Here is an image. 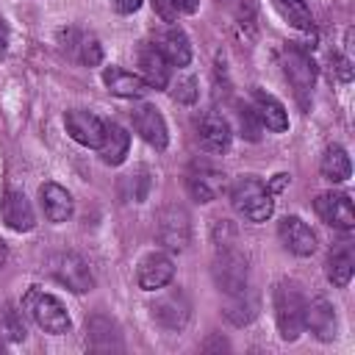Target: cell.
Here are the masks:
<instances>
[{"mask_svg":"<svg viewBox=\"0 0 355 355\" xmlns=\"http://www.w3.org/2000/svg\"><path fill=\"white\" fill-rule=\"evenodd\" d=\"M236 122H239V133L244 136V139H250V141H258L261 139V119H258V114L252 111V105H244V103H239V108H236Z\"/></svg>","mask_w":355,"mask_h":355,"instance_id":"obj_31","label":"cell"},{"mask_svg":"<svg viewBox=\"0 0 355 355\" xmlns=\"http://www.w3.org/2000/svg\"><path fill=\"white\" fill-rule=\"evenodd\" d=\"M141 3H144V0H111V8H114L116 14H133V11L141 8Z\"/></svg>","mask_w":355,"mask_h":355,"instance_id":"obj_36","label":"cell"},{"mask_svg":"<svg viewBox=\"0 0 355 355\" xmlns=\"http://www.w3.org/2000/svg\"><path fill=\"white\" fill-rule=\"evenodd\" d=\"M214 283L222 294H239L250 288V266L247 255L239 252L233 244H219L216 258H214Z\"/></svg>","mask_w":355,"mask_h":355,"instance_id":"obj_4","label":"cell"},{"mask_svg":"<svg viewBox=\"0 0 355 355\" xmlns=\"http://www.w3.org/2000/svg\"><path fill=\"white\" fill-rule=\"evenodd\" d=\"M128 147H130V133L116 122H105V133H103V141L97 147L103 164L119 166L125 161V155H128Z\"/></svg>","mask_w":355,"mask_h":355,"instance_id":"obj_24","label":"cell"},{"mask_svg":"<svg viewBox=\"0 0 355 355\" xmlns=\"http://www.w3.org/2000/svg\"><path fill=\"white\" fill-rule=\"evenodd\" d=\"M139 67H141V78L147 80L150 89H166L169 86V61L164 58L158 44H141Z\"/></svg>","mask_w":355,"mask_h":355,"instance_id":"obj_22","label":"cell"},{"mask_svg":"<svg viewBox=\"0 0 355 355\" xmlns=\"http://www.w3.org/2000/svg\"><path fill=\"white\" fill-rule=\"evenodd\" d=\"M305 327L319 338V341H333L338 336V319H336V308L330 300L316 297L311 302H305Z\"/></svg>","mask_w":355,"mask_h":355,"instance_id":"obj_16","label":"cell"},{"mask_svg":"<svg viewBox=\"0 0 355 355\" xmlns=\"http://www.w3.org/2000/svg\"><path fill=\"white\" fill-rule=\"evenodd\" d=\"M153 8H155V14H158L164 22H175L178 14H180L175 0H153Z\"/></svg>","mask_w":355,"mask_h":355,"instance_id":"obj_34","label":"cell"},{"mask_svg":"<svg viewBox=\"0 0 355 355\" xmlns=\"http://www.w3.org/2000/svg\"><path fill=\"white\" fill-rule=\"evenodd\" d=\"M150 194V172L147 166H136V172L122 178V197L130 202H144Z\"/></svg>","mask_w":355,"mask_h":355,"instance_id":"obj_30","label":"cell"},{"mask_svg":"<svg viewBox=\"0 0 355 355\" xmlns=\"http://www.w3.org/2000/svg\"><path fill=\"white\" fill-rule=\"evenodd\" d=\"M22 305H25V311L31 313V319H33L44 333L64 336V333L72 330V319H69L64 302H61L58 297H53V294H47V291H42V288L33 286V288L25 294Z\"/></svg>","mask_w":355,"mask_h":355,"instance_id":"obj_3","label":"cell"},{"mask_svg":"<svg viewBox=\"0 0 355 355\" xmlns=\"http://www.w3.org/2000/svg\"><path fill=\"white\" fill-rule=\"evenodd\" d=\"M103 83L108 86L111 94L116 97H125V100H139L150 92L147 80L136 72H128V69H119V67H105L103 69Z\"/></svg>","mask_w":355,"mask_h":355,"instance_id":"obj_21","label":"cell"},{"mask_svg":"<svg viewBox=\"0 0 355 355\" xmlns=\"http://www.w3.org/2000/svg\"><path fill=\"white\" fill-rule=\"evenodd\" d=\"M333 67L341 80H352V58L349 55H333Z\"/></svg>","mask_w":355,"mask_h":355,"instance_id":"obj_35","label":"cell"},{"mask_svg":"<svg viewBox=\"0 0 355 355\" xmlns=\"http://www.w3.org/2000/svg\"><path fill=\"white\" fill-rule=\"evenodd\" d=\"M283 72H286V80L291 83V89H294L300 105L308 108L313 83H316V64H313V58H311L302 47L288 44V47L283 50Z\"/></svg>","mask_w":355,"mask_h":355,"instance_id":"obj_5","label":"cell"},{"mask_svg":"<svg viewBox=\"0 0 355 355\" xmlns=\"http://www.w3.org/2000/svg\"><path fill=\"white\" fill-rule=\"evenodd\" d=\"M319 172L324 180L330 183H344L349 175H352V164H349V155L341 144H330L319 161Z\"/></svg>","mask_w":355,"mask_h":355,"instance_id":"obj_27","label":"cell"},{"mask_svg":"<svg viewBox=\"0 0 355 355\" xmlns=\"http://www.w3.org/2000/svg\"><path fill=\"white\" fill-rule=\"evenodd\" d=\"M61 47H64V53H69L72 58H78L86 67H97L103 61V47L92 33L67 28V31H61Z\"/></svg>","mask_w":355,"mask_h":355,"instance_id":"obj_19","label":"cell"},{"mask_svg":"<svg viewBox=\"0 0 355 355\" xmlns=\"http://www.w3.org/2000/svg\"><path fill=\"white\" fill-rule=\"evenodd\" d=\"M150 319L161 327V330H169V333H178L189 324L191 319V302L186 297L183 288H172L161 297H155V302L150 305Z\"/></svg>","mask_w":355,"mask_h":355,"instance_id":"obj_6","label":"cell"},{"mask_svg":"<svg viewBox=\"0 0 355 355\" xmlns=\"http://www.w3.org/2000/svg\"><path fill=\"white\" fill-rule=\"evenodd\" d=\"M172 277H175V261L166 252L144 255L141 263H139V272H136L139 288H144V291H158V288L169 286Z\"/></svg>","mask_w":355,"mask_h":355,"instance_id":"obj_15","label":"cell"},{"mask_svg":"<svg viewBox=\"0 0 355 355\" xmlns=\"http://www.w3.org/2000/svg\"><path fill=\"white\" fill-rule=\"evenodd\" d=\"M6 263H8V244L0 239V269H3Z\"/></svg>","mask_w":355,"mask_h":355,"instance_id":"obj_38","label":"cell"},{"mask_svg":"<svg viewBox=\"0 0 355 355\" xmlns=\"http://www.w3.org/2000/svg\"><path fill=\"white\" fill-rule=\"evenodd\" d=\"M277 236L283 241V247L300 258H308L316 252V233L311 230L308 222H302L300 216H283L277 222Z\"/></svg>","mask_w":355,"mask_h":355,"instance_id":"obj_12","label":"cell"},{"mask_svg":"<svg viewBox=\"0 0 355 355\" xmlns=\"http://www.w3.org/2000/svg\"><path fill=\"white\" fill-rule=\"evenodd\" d=\"M352 269H355V258H352V250H349L347 244H344V247H338L336 252H330L327 266H324L327 280H330L336 288L349 286V280H352Z\"/></svg>","mask_w":355,"mask_h":355,"instance_id":"obj_28","label":"cell"},{"mask_svg":"<svg viewBox=\"0 0 355 355\" xmlns=\"http://www.w3.org/2000/svg\"><path fill=\"white\" fill-rule=\"evenodd\" d=\"M178 3V11L180 14H194L200 8V0H175Z\"/></svg>","mask_w":355,"mask_h":355,"instance_id":"obj_37","label":"cell"},{"mask_svg":"<svg viewBox=\"0 0 355 355\" xmlns=\"http://www.w3.org/2000/svg\"><path fill=\"white\" fill-rule=\"evenodd\" d=\"M0 214H3V222L17 230V233H28L36 227V214H33V205L31 200L22 194V191H6L3 194V202H0Z\"/></svg>","mask_w":355,"mask_h":355,"instance_id":"obj_18","label":"cell"},{"mask_svg":"<svg viewBox=\"0 0 355 355\" xmlns=\"http://www.w3.org/2000/svg\"><path fill=\"white\" fill-rule=\"evenodd\" d=\"M313 211L319 219L336 230H352L355 227V208L347 191H324L313 200Z\"/></svg>","mask_w":355,"mask_h":355,"instance_id":"obj_9","label":"cell"},{"mask_svg":"<svg viewBox=\"0 0 355 355\" xmlns=\"http://www.w3.org/2000/svg\"><path fill=\"white\" fill-rule=\"evenodd\" d=\"M86 347L94 352H119L122 349V333L114 319L105 313H94L86 319Z\"/></svg>","mask_w":355,"mask_h":355,"instance_id":"obj_17","label":"cell"},{"mask_svg":"<svg viewBox=\"0 0 355 355\" xmlns=\"http://www.w3.org/2000/svg\"><path fill=\"white\" fill-rule=\"evenodd\" d=\"M200 97V83L194 75H180L175 83H172V100L175 103H183V105H194Z\"/></svg>","mask_w":355,"mask_h":355,"instance_id":"obj_32","label":"cell"},{"mask_svg":"<svg viewBox=\"0 0 355 355\" xmlns=\"http://www.w3.org/2000/svg\"><path fill=\"white\" fill-rule=\"evenodd\" d=\"M252 111L258 114V119H261V125H263L266 130H272V133L288 130L286 105H283L275 94H269V92H263V89H255V92H252Z\"/></svg>","mask_w":355,"mask_h":355,"instance_id":"obj_20","label":"cell"},{"mask_svg":"<svg viewBox=\"0 0 355 355\" xmlns=\"http://www.w3.org/2000/svg\"><path fill=\"white\" fill-rule=\"evenodd\" d=\"M50 275L67 286L69 291L75 294H83V291H92L94 288V275H92V266L78 255V252H58L50 258Z\"/></svg>","mask_w":355,"mask_h":355,"instance_id":"obj_7","label":"cell"},{"mask_svg":"<svg viewBox=\"0 0 355 355\" xmlns=\"http://www.w3.org/2000/svg\"><path fill=\"white\" fill-rule=\"evenodd\" d=\"M39 202H42V211H44V216L50 219V222H67L69 216H72V211H75V202H72V194L64 189V186H58V183H44L42 189H39Z\"/></svg>","mask_w":355,"mask_h":355,"instance_id":"obj_23","label":"cell"},{"mask_svg":"<svg viewBox=\"0 0 355 355\" xmlns=\"http://www.w3.org/2000/svg\"><path fill=\"white\" fill-rule=\"evenodd\" d=\"M130 119H133V130L155 150H164L169 144V130H166V122L161 116V111L150 103H141L130 111Z\"/></svg>","mask_w":355,"mask_h":355,"instance_id":"obj_10","label":"cell"},{"mask_svg":"<svg viewBox=\"0 0 355 355\" xmlns=\"http://www.w3.org/2000/svg\"><path fill=\"white\" fill-rule=\"evenodd\" d=\"M186 189H189L191 200L211 202L225 191V172H219L216 166H208V164H194L191 172L186 175Z\"/></svg>","mask_w":355,"mask_h":355,"instance_id":"obj_13","label":"cell"},{"mask_svg":"<svg viewBox=\"0 0 355 355\" xmlns=\"http://www.w3.org/2000/svg\"><path fill=\"white\" fill-rule=\"evenodd\" d=\"M230 205L247 222H266L275 214L272 191L252 175H241L230 186Z\"/></svg>","mask_w":355,"mask_h":355,"instance_id":"obj_1","label":"cell"},{"mask_svg":"<svg viewBox=\"0 0 355 355\" xmlns=\"http://www.w3.org/2000/svg\"><path fill=\"white\" fill-rule=\"evenodd\" d=\"M272 302H275V322H277L280 338L297 341L300 333L305 330V297H302L300 286L291 280H280L275 286Z\"/></svg>","mask_w":355,"mask_h":355,"instance_id":"obj_2","label":"cell"},{"mask_svg":"<svg viewBox=\"0 0 355 355\" xmlns=\"http://www.w3.org/2000/svg\"><path fill=\"white\" fill-rule=\"evenodd\" d=\"M197 139L202 144V150L214 153V155H222L230 150V141H233V130H230V122L216 114V111H208L202 114L200 125H197Z\"/></svg>","mask_w":355,"mask_h":355,"instance_id":"obj_14","label":"cell"},{"mask_svg":"<svg viewBox=\"0 0 355 355\" xmlns=\"http://www.w3.org/2000/svg\"><path fill=\"white\" fill-rule=\"evenodd\" d=\"M158 50L164 53V58L169 61V67H189L191 61V44H189V36L180 31V28H169L161 39H158Z\"/></svg>","mask_w":355,"mask_h":355,"instance_id":"obj_26","label":"cell"},{"mask_svg":"<svg viewBox=\"0 0 355 355\" xmlns=\"http://www.w3.org/2000/svg\"><path fill=\"white\" fill-rule=\"evenodd\" d=\"M64 128H67V133H69L78 144H83V147H100L103 133H105V122H103L97 114L86 111V108H72V111H67V114H64Z\"/></svg>","mask_w":355,"mask_h":355,"instance_id":"obj_11","label":"cell"},{"mask_svg":"<svg viewBox=\"0 0 355 355\" xmlns=\"http://www.w3.org/2000/svg\"><path fill=\"white\" fill-rule=\"evenodd\" d=\"M272 6L277 8V14L297 31H311L313 28V17L305 0H272Z\"/></svg>","mask_w":355,"mask_h":355,"instance_id":"obj_29","label":"cell"},{"mask_svg":"<svg viewBox=\"0 0 355 355\" xmlns=\"http://www.w3.org/2000/svg\"><path fill=\"white\" fill-rule=\"evenodd\" d=\"M3 333H6L11 341H22V338H25V322H22V316H19L14 308H8V311L3 313Z\"/></svg>","mask_w":355,"mask_h":355,"instance_id":"obj_33","label":"cell"},{"mask_svg":"<svg viewBox=\"0 0 355 355\" xmlns=\"http://www.w3.org/2000/svg\"><path fill=\"white\" fill-rule=\"evenodd\" d=\"M158 241L172 250V252H183L191 241V222H189V214L180 208V205H166L161 214H158Z\"/></svg>","mask_w":355,"mask_h":355,"instance_id":"obj_8","label":"cell"},{"mask_svg":"<svg viewBox=\"0 0 355 355\" xmlns=\"http://www.w3.org/2000/svg\"><path fill=\"white\" fill-rule=\"evenodd\" d=\"M227 300L222 302V316L230 322V324H236V327H244V324H250L255 316H258V297L250 291V288H244V291H239V294H225Z\"/></svg>","mask_w":355,"mask_h":355,"instance_id":"obj_25","label":"cell"}]
</instances>
